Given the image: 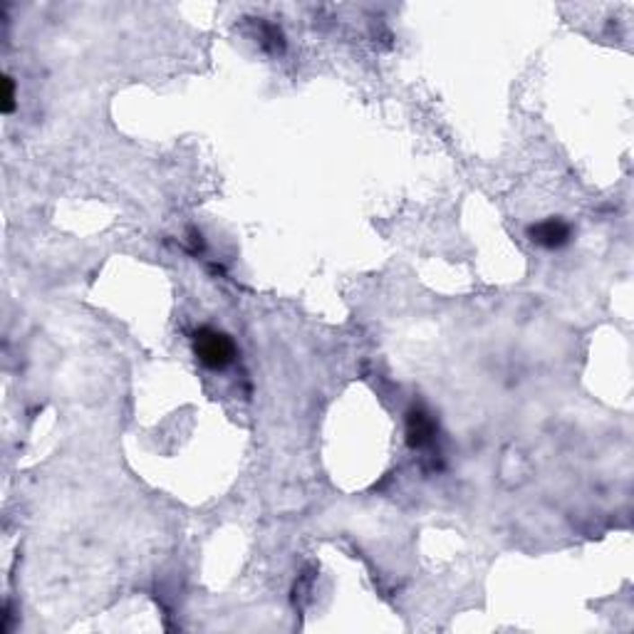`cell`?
Masks as SVG:
<instances>
[{
  "label": "cell",
  "mask_w": 634,
  "mask_h": 634,
  "mask_svg": "<svg viewBox=\"0 0 634 634\" xmlns=\"http://www.w3.org/2000/svg\"><path fill=\"white\" fill-rule=\"evenodd\" d=\"M194 355L204 367L224 369L233 362L235 345L221 330L201 328L194 335Z\"/></svg>",
  "instance_id": "obj_1"
},
{
  "label": "cell",
  "mask_w": 634,
  "mask_h": 634,
  "mask_svg": "<svg viewBox=\"0 0 634 634\" xmlns=\"http://www.w3.org/2000/svg\"><path fill=\"white\" fill-rule=\"evenodd\" d=\"M15 110V80L5 75V94H3V112L11 114Z\"/></svg>",
  "instance_id": "obj_4"
},
{
  "label": "cell",
  "mask_w": 634,
  "mask_h": 634,
  "mask_svg": "<svg viewBox=\"0 0 634 634\" xmlns=\"http://www.w3.org/2000/svg\"><path fill=\"white\" fill-rule=\"evenodd\" d=\"M436 436V421L431 419V414L421 407L407 414V441H409L411 449H424L429 446L431 441Z\"/></svg>",
  "instance_id": "obj_3"
},
{
  "label": "cell",
  "mask_w": 634,
  "mask_h": 634,
  "mask_svg": "<svg viewBox=\"0 0 634 634\" xmlns=\"http://www.w3.org/2000/svg\"><path fill=\"white\" fill-rule=\"evenodd\" d=\"M528 238L541 248H560L570 241V225L563 218H545L528 228Z\"/></svg>",
  "instance_id": "obj_2"
}]
</instances>
